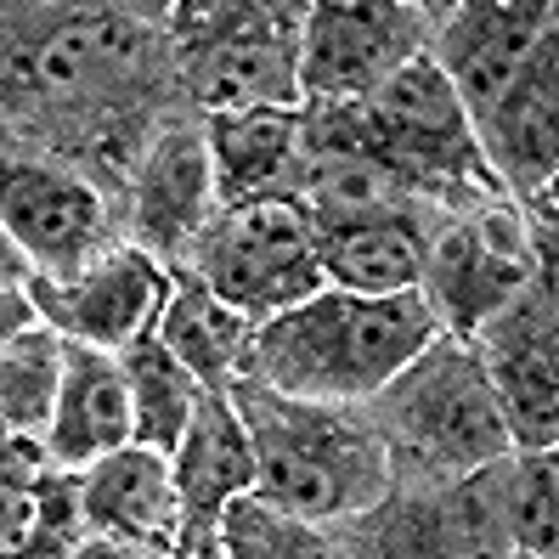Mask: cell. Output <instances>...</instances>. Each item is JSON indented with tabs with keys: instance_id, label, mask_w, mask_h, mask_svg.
Masks as SVG:
<instances>
[{
	"instance_id": "obj_1",
	"label": "cell",
	"mask_w": 559,
	"mask_h": 559,
	"mask_svg": "<svg viewBox=\"0 0 559 559\" xmlns=\"http://www.w3.org/2000/svg\"><path fill=\"white\" fill-rule=\"evenodd\" d=\"M441 334L424 288L356 294L322 283L249 328L243 373L306 402H368Z\"/></svg>"
},
{
	"instance_id": "obj_2",
	"label": "cell",
	"mask_w": 559,
	"mask_h": 559,
	"mask_svg": "<svg viewBox=\"0 0 559 559\" xmlns=\"http://www.w3.org/2000/svg\"><path fill=\"white\" fill-rule=\"evenodd\" d=\"M233 402L254 452V491L300 520H350L390 498L396 464L373 424L350 418L340 402H306L249 373L233 379Z\"/></svg>"
},
{
	"instance_id": "obj_3",
	"label": "cell",
	"mask_w": 559,
	"mask_h": 559,
	"mask_svg": "<svg viewBox=\"0 0 559 559\" xmlns=\"http://www.w3.org/2000/svg\"><path fill=\"white\" fill-rule=\"evenodd\" d=\"M350 108L396 187L441 192V199H509L498 170L480 153L464 96L430 57V46L407 57L396 74H384L368 96H356Z\"/></svg>"
},
{
	"instance_id": "obj_4",
	"label": "cell",
	"mask_w": 559,
	"mask_h": 559,
	"mask_svg": "<svg viewBox=\"0 0 559 559\" xmlns=\"http://www.w3.org/2000/svg\"><path fill=\"white\" fill-rule=\"evenodd\" d=\"M306 0H176L181 80L210 114L300 108Z\"/></svg>"
},
{
	"instance_id": "obj_5",
	"label": "cell",
	"mask_w": 559,
	"mask_h": 559,
	"mask_svg": "<svg viewBox=\"0 0 559 559\" xmlns=\"http://www.w3.org/2000/svg\"><path fill=\"white\" fill-rule=\"evenodd\" d=\"M368 402H379L373 430L441 475H469L514 447L475 345L447 328Z\"/></svg>"
},
{
	"instance_id": "obj_6",
	"label": "cell",
	"mask_w": 559,
	"mask_h": 559,
	"mask_svg": "<svg viewBox=\"0 0 559 559\" xmlns=\"http://www.w3.org/2000/svg\"><path fill=\"white\" fill-rule=\"evenodd\" d=\"M192 277H199L215 300L243 311L249 322L272 317L294 300L317 294L322 260L311 221L294 199H249V204H221L204 233L187 249Z\"/></svg>"
},
{
	"instance_id": "obj_7",
	"label": "cell",
	"mask_w": 559,
	"mask_h": 559,
	"mask_svg": "<svg viewBox=\"0 0 559 559\" xmlns=\"http://www.w3.org/2000/svg\"><path fill=\"white\" fill-rule=\"evenodd\" d=\"M548 221L543 233H525L509 199H491L475 215H457L447 233L424 249V300L447 334H475L509 294L537 266H554L548 254Z\"/></svg>"
},
{
	"instance_id": "obj_8",
	"label": "cell",
	"mask_w": 559,
	"mask_h": 559,
	"mask_svg": "<svg viewBox=\"0 0 559 559\" xmlns=\"http://www.w3.org/2000/svg\"><path fill=\"white\" fill-rule=\"evenodd\" d=\"M486 384L498 396L514 447L559 441V322H554V266H537L509 300L469 334Z\"/></svg>"
},
{
	"instance_id": "obj_9",
	"label": "cell",
	"mask_w": 559,
	"mask_h": 559,
	"mask_svg": "<svg viewBox=\"0 0 559 559\" xmlns=\"http://www.w3.org/2000/svg\"><path fill=\"white\" fill-rule=\"evenodd\" d=\"M430 46L413 0H306L300 23V103H356L384 74Z\"/></svg>"
},
{
	"instance_id": "obj_10",
	"label": "cell",
	"mask_w": 559,
	"mask_h": 559,
	"mask_svg": "<svg viewBox=\"0 0 559 559\" xmlns=\"http://www.w3.org/2000/svg\"><path fill=\"white\" fill-rule=\"evenodd\" d=\"M176 272L153 260L142 243L130 249H103L69 277L28 272V300H35L40 322H51L62 340H85L103 350H124L158 322L164 300H170Z\"/></svg>"
},
{
	"instance_id": "obj_11",
	"label": "cell",
	"mask_w": 559,
	"mask_h": 559,
	"mask_svg": "<svg viewBox=\"0 0 559 559\" xmlns=\"http://www.w3.org/2000/svg\"><path fill=\"white\" fill-rule=\"evenodd\" d=\"M85 498V548L80 554H176L181 491L164 447L130 436L124 447L91 457L80 469Z\"/></svg>"
},
{
	"instance_id": "obj_12",
	"label": "cell",
	"mask_w": 559,
	"mask_h": 559,
	"mask_svg": "<svg viewBox=\"0 0 559 559\" xmlns=\"http://www.w3.org/2000/svg\"><path fill=\"white\" fill-rule=\"evenodd\" d=\"M0 226L46 277H69L108 249V215L96 187L40 158L0 153Z\"/></svg>"
},
{
	"instance_id": "obj_13",
	"label": "cell",
	"mask_w": 559,
	"mask_h": 559,
	"mask_svg": "<svg viewBox=\"0 0 559 559\" xmlns=\"http://www.w3.org/2000/svg\"><path fill=\"white\" fill-rule=\"evenodd\" d=\"M554 119H559V40L548 28L532 46V57L514 69V80L498 91V103L475 119L480 153L498 170L503 192L543 215L554 204V164H559Z\"/></svg>"
},
{
	"instance_id": "obj_14",
	"label": "cell",
	"mask_w": 559,
	"mask_h": 559,
	"mask_svg": "<svg viewBox=\"0 0 559 559\" xmlns=\"http://www.w3.org/2000/svg\"><path fill=\"white\" fill-rule=\"evenodd\" d=\"M548 28H554V0H457L436 23L430 57L457 85L469 119H480Z\"/></svg>"
},
{
	"instance_id": "obj_15",
	"label": "cell",
	"mask_w": 559,
	"mask_h": 559,
	"mask_svg": "<svg viewBox=\"0 0 559 559\" xmlns=\"http://www.w3.org/2000/svg\"><path fill=\"white\" fill-rule=\"evenodd\" d=\"M170 464H176V491H181L176 554H215L221 509L254 486V452H249V430L238 418L233 390H204Z\"/></svg>"
},
{
	"instance_id": "obj_16",
	"label": "cell",
	"mask_w": 559,
	"mask_h": 559,
	"mask_svg": "<svg viewBox=\"0 0 559 559\" xmlns=\"http://www.w3.org/2000/svg\"><path fill=\"white\" fill-rule=\"evenodd\" d=\"M130 436H136V418H130V384L119 350L62 340V379L40 436L46 457L62 469H85L91 457L124 447Z\"/></svg>"
},
{
	"instance_id": "obj_17",
	"label": "cell",
	"mask_w": 559,
	"mask_h": 559,
	"mask_svg": "<svg viewBox=\"0 0 559 559\" xmlns=\"http://www.w3.org/2000/svg\"><path fill=\"white\" fill-rule=\"evenodd\" d=\"M311 221V215H306ZM322 277L334 288L356 294H402L424 283V249L430 238L418 233V221L396 204H368L345 215H317L311 221Z\"/></svg>"
},
{
	"instance_id": "obj_18",
	"label": "cell",
	"mask_w": 559,
	"mask_h": 559,
	"mask_svg": "<svg viewBox=\"0 0 559 559\" xmlns=\"http://www.w3.org/2000/svg\"><path fill=\"white\" fill-rule=\"evenodd\" d=\"M215 204V176H210V147L192 130H164L153 153L136 170V199H130V221L136 238L153 260L170 266L176 254L192 249V238L204 233Z\"/></svg>"
},
{
	"instance_id": "obj_19",
	"label": "cell",
	"mask_w": 559,
	"mask_h": 559,
	"mask_svg": "<svg viewBox=\"0 0 559 559\" xmlns=\"http://www.w3.org/2000/svg\"><path fill=\"white\" fill-rule=\"evenodd\" d=\"M221 204L294 199L300 181V108H226L204 124Z\"/></svg>"
},
{
	"instance_id": "obj_20",
	"label": "cell",
	"mask_w": 559,
	"mask_h": 559,
	"mask_svg": "<svg viewBox=\"0 0 559 559\" xmlns=\"http://www.w3.org/2000/svg\"><path fill=\"white\" fill-rule=\"evenodd\" d=\"M249 317L233 311L226 300L199 283V277H176L170 300H164L153 334L181 356V368L199 379L204 390H233V379L243 373V350H249Z\"/></svg>"
},
{
	"instance_id": "obj_21",
	"label": "cell",
	"mask_w": 559,
	"mask_h": 559,
	"mask_svg": "<svg viewBox=\"0 0 559 559\" xmlns=\"http://www.w3.org/2000/svg\"><path fill=\"white\" fill-rule=\"evenodd\" d=\"M142 51H147V40L130 23H119V17H74V23H62L57 35L40 40L35 85L51 91V96H80V91L114 85L130 69H142Z\"/></svg>"
},
{
	"instance_id": "obj_22",
	"label": "cell",
	"mask_w": 559,
	"mask_h": 559,
	"mask_svg": "<svg viewBox=\"0 0 559 559\" xmlns=\"http://www.w3.org/2000/svg\"><path fill=\"white\" fill-rule=\"evenodd\" d=\"M119 361H124V384H130V418H136V441L176 452L192 407H199V396H204V384L181 368V356L164 345L153 328H147L142 340H130V345L119 350Z\"/></svg>"
},
{
	"instance_id": "obj_23",
	"label": "cell",
	"mask_w": 559,
	"mask_h": 559,
	"mask_svg": "<svg viewBox=\"0 0 559 559\" xmlns=\"http://www.w3.org/2000/svg\"><path fill=\"white\" fill-rule=\"evenodd\" d=\"M498 503H503V537L509 554L554 559L559 537V475H554V447H509L498 457Z\"/></svg>"
},
{
	"instance_id": "obj_24",
	"label": "cell",
	"mask_w": 559,
	"mask_h": 559,
	"mask_svg": "<svg viewBox=\"0 0 559 559\" xmlns=\"http://www.w3.org/2000/svg\"><path fill=\"white\" fill-rule=\"evenodd\" d=\"M62 379V334L51 322H28L0 345V430L46 436V418Z\"/></svg>"
},
{
	"instance_id": "obj_25",
	"label": "cell",
	"mask_w": 559,
	"mask_h": 559,
	"mask_svg": "<svg viewBox=\"0 0 559 559\" xmlns=\"http://www.w3.org/2000/svg\"><path fill=\"white\" fill-rule=\"evenodd\" d=\"M215 554H233V559H317V554H328V537H322L317 520L288 514L249 486L221 509Z\"/></svg>"
},
{
	"instance_id": "obj_26",
	"label": "cell",
	"mask_w": 559,
	"mask_h": 559,
	"mask_svg": "<svg viewBox=\"0 0 559 559\" xmlns=\"http://www.w3.org/2000/svg\"><path fill=\"white\" fill-rule=\"evenodd\" d=\"M51 469L46 441L40 436H17L0 430V554H17L28 514H35V491Z\"/></svg>"
},
{
	"instance_id": "obj_27",
	"label": "cell",
	"mask_w": 559,
	"mask_h": 559,
	"mask_svg": "<svg viewBox=\"0 0 559 559\" xmlns=\"http://www.w3.org/2000/svg\"><path fill=\"white\" fill-rule=\"evenodd\" d=\"M85 548V498H80V469L51 464L40 491H35V514L17 554H80Z\"/></svg>"
},
{
	"instance_id": "obj_28",
	"label": "cell",
	"mask_w": 559,
	"mask_h": 559,
	"mask_svg": "<svg viewBox=\"0 0 559 559\" xmlns=\"http://www.w3.org/2000/svg\"><path fill=\"white\" fill-rule=\"evenodd\" d=\"M35 300H28V288L17 277H0V345H7L12 334H23L28 322H35Z\"/></svg>"
},
{
	"instance_id": "obj_29",
	"label": "cell",
	"mask_w": 559,
	"mask_h": 559,
	"mask_svg": "<svg viewBox=\"0 0 559 559\" xmlns=\"http://www.w3.org/2000/svg\"><path fill=\"white\" fill-rule=\"evenodd\" d=\"M28 272V260L17 254V243L7 238V226H0V277H23Z\"/></svg>"
},
{
	"instance_id": "obj_30",
	"label": "cell",
	"mask_w": 559,
	"mask_h": 559,
	"mask_svg": "<svg viewBox=\"0 0 559 559\" xmlns=\"http://www.w3.org/2000/svg\"><path fill=\"white\" fill-rule=\"evenodd\" d=\"M413 7L424 12V23H430V28H436V23H441V17H447L452 7H457V0H413Z\"/></svg>"
}]
</instances>
